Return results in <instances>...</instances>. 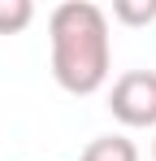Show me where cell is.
<instances>
[{
  "label": "cell",
  "mask_w": 156,
  "mask_h": 161,
  "mask_svg": "<svg viewBox=\"0 0 156 161\" xmlns=\"http://www.w3.org/2000/svg\"><path fill=\"white\" fill-rule=\"evenodd\" d=\"M52 35V79L70 96H96L108 83L113 44H108V18L91 0H65L48 18Z\"/></svg>",
  "instance_id": "6da1fadb"
},
{
  "label": "cell",
  "mask_w": 156,
  "mask_h": 161,
  "mask_svg": "<svg viewBox=\"0 0 156 161\" xmlns=\"http://www.w3.org/2000/svg\"><path fill=\"white\" fill-rule=\"evenodd\" d=\"M108 109L122 126H156V70H126L108 92Z\"/></svg>",
  "instance_id": "7a4b0ae2"
},
{
  "label": "cell",
  "mask_w": 156,
  "mask_h": 161,
  "mask_svg": "<svg viewBox=\"0 0 156 161\" xmlns=\"http://www.w3.org/2000/svg\"><path fill=\"white\" fill-rule=\"evenodd\" d=\"M82 161H139V148L126 135H100L82 148Z\"/></svg>",
  "instance_id": "3957f363"
},
{
  "label": "cell",
  "mask_w": 156,
  "mask_h": 161,
  "mask_svg": "<svg viewBox=\"0 0 156 161\" xmlns=\"http://www.w3.org/2000/svg\"><path fill=\"white\" fill-rule=\"evenodd\" d=\"M35 22V4L30 0H0V35H18Z\"/></svg>",
  "instance_id": "277c9868"
},
{
  "label": "cell",
  "mask_w": 156,
  "mask_h": 161,
  "mask_svg": "<svg viewBox=\"0 0 156 161\" xmlns=\"http://www.w3.org/2000/svg\"><path fill=\"white\" fill-rule=\"evenodd\" d=\"M113 18L126 26H148L156 22V0H113Z\"/></svg>",
  "instance_id": "5b68a950"
},
{
  "label": "cell",
  "mask_w": 156,
  "mask_h": 161,
  "mask_svg": "<svg viewBox=\"0 0 156 161\" xmlns=\"http://www.w3.org/2000/svg\"><path fill=\"white\" fill-rule=\"evenodd\" d=\"M152 157H156V144H152Z\"/></svg>",
  "instance_id": "8992f818"
}]
</instances>
